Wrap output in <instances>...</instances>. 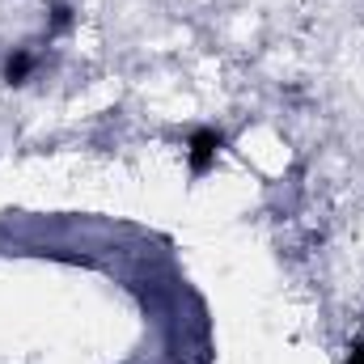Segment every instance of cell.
<instances>
[{
	"instance_id": "4",
	"label": "cell",
	"mask_w": 364,
	"mask_h": 364,
	"mask_svg": "<svg viewBox=\"0 0 364 364\" xmlns=\"http://www.w3.org/2000/svg\"><path fill=\"white\" fill-rule=\"evenodd\" d=\"M348 364H364V343H356V348H352V356H348Z\"/></svg>"
},
{
	"instance_id": "3",
	"label": "cell",
	"mask_w": 364,
	"mask_h": 364,
	"mask_svg": "<svg viewBox=\"0 0 364 364\" xmlns=\"http://www.w3.org/2000/svg\"><path fill=\"white\" fill-rule=\"evenodd\" d=\"M51 26H55V30H68V26H73V9H68V4H55V17H51Z\"/></svg>"
},
{
	"instance_id": "1",
	"label": "cell",
	"mask_w": 364,
	"mask_h": 364,
	"mask_svg": "<svg viewBox=\"0 0 364 364\" xmlns=\"http://www.w3.org/2000/svg\"><path fill=\"white\" fill-rule=\"evenodd\" d=\"M216 149H220V136H216L212 127L195 132V136H191V170H195V174H208L212 161H216Z\"/></svg>"
},
{
	"instance_id": "2",
	"label": "cell",
	"mask_w": 364,
	"mask_h": 364,
	"mask_svg": "<svg viewBox=\"0 0 364 364\" xmlns=\"http://www.w3.org/2000/svg\"><path fill=\"white\" fill-rule=\"evenodd\" d=\"M30 73H34V55H30V51L9 55V64H4V81H9V85H21Z\"/></svg>"
}]
</instances>
